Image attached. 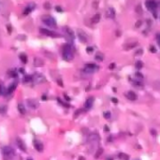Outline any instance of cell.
Masks as SVG:
<instances>
[{"label": "cell", "mask_w": 160, "mask_h": 160, "mask_svg": "<svg viewBox=\"0 0 160 160\" xmlns=\"http://www.w3.org/2000/svg\"><path fill=\"white\" fill-rule=\"evenodd\" d=\"M74 57L73 48L69 44H65L63 46V58L66 61H71Z\"/></svg>", "instance_id": "cell-1"}, {"label": "cell", "mask_w": 160, "mask_h": 160, "mask_svg": "<svg viewBox=\"0 0 160 160\" xmlns=\"http://www.w3.org/2000/svg\"><path fill=\"white\" fill-rule=\"evenodd\" d=\"M42 22L50 27H56V22L52 16H49V15L43 16L42 17Z\"/></svg>", "instance_id": "cell-2"}, {"label": "cell", "mask_w": 160, "mask_h": 160, "mask_svg": "<svg viewBox=\"0 0 160 160\" xmlns=\"http://www.w3.org/2000/svg\"><path fill=\"white\" fill-rule=\"evenodd\" d=\"M2 153H3V154H4V156H5V157H8V158H11V157H13L14 154H15L14 150L10 146L3 147V149H2Z\"/></svg>", "instance_id": "cell-3"}, {"label": "cell", "mask_w": 160, "mask_h": 160, "mask_svg": "<svg viewBox=\"0 0 160 160\" xmlns=\"http://www.w3.org/2000/svg\"><path fill=\"white\" fill-rule=\"evenodd\" d=\"M33 83L35 84H41V83H44L45 82V77L43 76L40 73H36L35 75L33 76V79H32Z\"/></svg>", "instance_id": "cell-4"}, {"label": "cell", "mask_w": 160, "mask_h": 160, "mask_svg": "<svg viewBox=\"0 0 160 160\" xmlns=\"http://www.w3.org/2000/svg\"><path fill=\"white\" fill-rule=\"evenodd\" d=\"M145 5H146L147 8L149 10H151V11L155 10L156 8H157V3L154 0H147L146 2H145Z\"/></svg>", "instance_id": "cell-5"}, {"label": "cell", "mask_w": 160, "mask_h": 160, "mask_svg": "<svg viewBox=\"0 0 160 160\" xmlns=\"http://www.w3.org/2000/svg\"><path fill=\"white\" fill-rule=\"evenodd\" d=\"M98 69V67L95 64H86L85 68H84V71L87 73H93L96 70Z\"/></svg>", "instance_id": "cell-6"}, {"label": "cell", "mask_w": 160, "mask_h": 160, "mask_svg": "<svg viewBox=\"0 0 160 160\" xmlns=\"http://www.w3.org/2000/svg\"><path fill=\"white\" fill-rule=\"evenodd\" d=\"M40 32H41L43 35L49 36V37H53V38H59L60 35L56 34L55 32H53V31H50L48 29H44V28H40Z\"/></svg>", "instance_id": "cell-7"}, {"label": "cell", "mask_w": 160, "mask_h": 160, "mask_svg": "<svg viewBox=\"0 0 160 160\" xmlns=\"http://www.w3.org/2000/svg\"><path fill=\"white\" fill-rule=\"evenodd\" d=\"M65 33H66V37L69 39V42L73 41V39H74V33L72 32V30L69 27H66L65 28Z\"/></svg>", "instance_id": "cell-8"}, {"label": "cell", "mask_w": 160, "mask_h": 160, "mask_svg": "<svg viewBox=\"0 0 160 160\" xmlns=\"http://www.w3.org/2000/svg\"><path fill=\"white\" fill-rule=\"evenodd\" d=\"M16 141H17V145L20 148V150H22L23 152H26V146H25L24 142H23L20 138H17V139H16Z\"/></svg>", "instance_id": "cell-9"}, {"label": "cell", "mask_w": 160, "mask_h": 160, "mask_svg": "<svg viewBox=\"0 0 160 160\" xmlns=\"http://www.w3.org/2000/svg\"><path fill=\"white\" fill-rule=\"evenodd\" d=\"M34 147H35V149L38 151V152H42L43 151V149H44V147H43V144H42L40 141H38V140H34Z\"/></svg>", "instance_id": "cell-10"}, {"label": "cell", "mask_w": 160, "mask_h": 160, "mask_svg": "<svg viewBox=\"0 0 160 160\" xmlns=\"http://www.w3.org/2000/svg\"><path fill=\"white\" fill-rule=\"evenodd\" d=\"M94 104V98H89L86 99V101H85V104H84V107H85V109L86 110H90L91 108H92V106Z\"/></svg>", "instance_id": "cell-11"}, {"label": "cell", "mask_w": 160, "mask_h": 160, "mask_svg": "<svg viewBox=\"0 0 160 160\" xmlns=\"http://www.w3.org/2000/svg\"><path fill=\"white\" fill-rule=\"evenodd\" d=\"M27 104H28V106H29L30 108H32V109H37V108L38 107V103L37 102V100H35V99H28Z\"/></svg>", "instance_id": "cell-12"}, {"label": "cell", "mask_w": 160, "mask_h": 160, "mask_svg": "<svg viewBox=\"0 0 160 160\" xmlns=\"http://www.w3.org/2000/svg\"><path fill=\"white\" fill-rule=\"evenodd\" d=\"M126 98H128L129 100H136L137 99V95L134 93V92H132V91H129V92H127V94H126Z\"/></svg>", "instance_id": "cell-13"}, {"label": "cell", "mask_w": 160, "mask_h": 160, "mask_svg": "<svg viewBox=\"0 0 160 160\" xmlns=\"http://www.w3.org/2000/svg\"><path fill=\"white\" fill-rule=\"evenodd\" d=\"M15 88H16V84H11L10 86H8L7 88V90L5 91V95H9V94H11L14 90H15Z\"/></svg>", "instance_id": "cell-14"}, {"label": "cell", "mask_w": 160, "mask_h": 160, "mask_svg": "<svg viewBox=\"0 0 160 160\" xmlns=\"http://www.w3.org/2000/svg\"><path fill=\"white\" fill-rule=\"evenodd\" d=\"M107 17L108 18H111V19H113L115 17V11L112 8H110L108 10H107Z\"/></svg>", "instance_id": "cell-15"}, {"label": "cell", "mask_w": 160, "mask_h": 160, "mask_svg": "<svg viewBox=\"0 0 160 160\" xmlns=\"http://www.w3.org/2000/svg\"><path fill=\"white\" fill-rule=\"evenodd\" d=\"M79 38H80V40L82 42H84V43H85V42H87V36L84 34V32H82V31H80L79 32Z\"/></svg>", "instance_id": "cell-16"}, {"label": "cell", "mask_w": 160, "mask_h": 160, "mask_svg": "<svg viewBox=\"0 0 160 160\" xmlns=\"http://www.w3.org/2000/svg\"><path fill=\"white\" fill-rule=\"evenodd\" d=\"M34 61H35L34 65H35L36 67H43V65H44V63H43V61H42L40 58H37L36 57Z\"/></svg>", "instance_id": "cell-17"}, {"label": "cell", "mask_w": 160, "mask_h": 160, "mask_svg": "<svg viewBox=\"0 0 160 160\" xmlns=\"http://www.w3.org/2000/svg\"><path fill=\"white\" fill-rule=\"evenodd\" d=\"M18 110H19L20 113H22V114H25V112H26L24 106L22 104V103H19V104H18Z\"/></svg>", "instance_id": "cell-18"}, {"label": "cell", "mask_w": 160, "mask_h": 160, "mask_svg": "<svg viewBox=\"0 0 160 160\" xmlns=\"http://www.w3.org/2000/svg\"><path fill=\"white\" fill-rule=\"evenodd\" d=\"M19 58H20V60H21L23 64H26V63H27V56H26V54L21 53L20 56H19Z\"/></svg>", "instance_id": "cell-19"}, {"label": "cell", "mask_w": 160, "mask_h": 160, "mask_svg": "<svg viewBox=\"0 0 160 160\" xmlns=\"http://www.w3.org/2000/svg\"><path fill=\"white\" fill-rule=\"evenodd\" d=\"M8 74L11 77V78H16V77L18 76V73H17L14 69L8 70Z\"/></svg>", "instance_id": "cell-20"}, {"label": "cell", "mask_w": 160, "mask_h": 160, "mask_svg": "<svg viewBox=\"0 0 160 160\" xmlns=\"http://www.w3.org/2000/svg\"><path fill=\"white\" fill-rule=\"evenodd\" d=\"M119 158L122 160H128L129 159V156H128V154H126V153H119Z\"/></svg>", "instance_id": "cell-21"}, {"label": "cell", "mask_w": 160, "mask_h": 160, "mask_svg": "<svg viewBox=\"0 0 160 160\" xmlns=\"http://www.w3.org/2000/svg\"><path fill=\"white\" fill-rule=\"evenodd\" d=\"M100 20V14H96L93 18H92V22L94 23H98V22Z\"/></svg>", "instance_id": "cell-22"}, {"label": "cell", "mask_w": 160, "mask_h": 160, "mask_svg": "<svg viewBox=\"0 0 160 160\" xmlns=\"http://www.w3.org/2000/svg\"><path fill=\"white\" fill-rule=\"evenodd\" d=\"M102 153H103V149H102V148H99V149H98L97 153H96V154H95V158H96V159L99 158V157H100V155H101Z\"/></svg>", "instance_id": "cell-23"}, {"label": "cell", "mask_w": 160, "mask_h": 160, "mask_svg": "<svg viewBox=\"0 0 160 160\" xmlns=\"http://www.w3.org/2000/svg\"><path fill=\"white\" fill-rule=\"evenodd\" d=\"M32 79H33V76L25 75V76L23 77V83H29V82L32 81Z\"/></svg>", "instance_id": "cell-24"}, {"label": "cell", "mask_w": 160, "mask_h": 160, "mask_svg": "<svg viewBox=\"0 0 160 160\" xmlns=\"http://www.w3.org/2000/svg\"><path fill=\"white\" fill-rule=\"evenodd\" d=\"M135 67H136L137 69H141L142 67H143V63L141 62V61H137L136 64H135Z\"/></svg>", "instance_id": "cell-25"}, {"label": "cell", "mask_w": 160, "mask_h": 160, "mask_svg": "<svg viewBox=\"0 0 160 160\" xmlns=\"http://www.w3.org/2000/svg\"><path fill=\"white\" fill-rule=\"evenodd\" d=\"M6 111H7V106H5V105L0 106V114H5Z\"/></svg>", "instance_id": "cell-26"}, {"label": "cell", "mask_w": 160, "mask_h": 160, "mask_svg": "<svg viewBox=\"0 0 160 160\" xmlns=\"http://www.w3.org/2000/svg\"><path fill=\"white\" fill-rule=\"evenodd\" d=\"M96 60L101 62V61L103 60V55H102V53H97V55H96Z\"/></svg>", "instance_id": "cell-27"}, {"label": "cell", "mask_w": 160, "mask_h": 160, "mask_svg": "<svg viewBox=\"0 0 160 160\" xmlns=\"http://www.w3.org/2000/svg\"><path fill=\"white\" fill-rule=\"evenodd\" d=\"M104 118L105 119L111 118V112H110V111H106V112H104Z\"/></svg>", "instance_id": "cell-28"}, {"label": "cell", "mask_w": 160, "mask_h": 160, "mask_svg": "<svg viewBox=\"0 0 160 160\" xmlns=\"http://www.w3.org/2000/svg\"><path fill=\"white\" fill-rule=\"evenodd\" d=\"M156 40H157V43H158V45H159V47H160V33H158V34L156 35Z\"/></svg>", "instance_id": "cell-29"}, {"label": "cell", "mask_w": 160, "mask_h": 160, "mask_svg": "<svg viewBox=\"0 0 160 160\" xmlns=\"http://www.w3.org/2000/svg\"><path fill=\"white\" fill-rule=\"evenodd\" d=\"M57 84L59 86H61V87H64V84H63V82L62 80H57Z\"/></svg>", "instance_id": "cell-30"}, {"label": "cell", "mask_w": 160, "mask_h": 160, "mask_svg": "<svg viewBox=\"0 0 160 160\" xmlns=\"http://www.w3.org/2000/svg\"><path fill=\"white\" fill-rule=\"evenodd\" d=\"M86 52H87V53H92V52H93V48H92V47H87V48H86Z\"/></svg>", "instance_id": "cell-31"}, {"label": "cell", "mask_w": 160, "mask_h": 160, "mask_svg": "<svg viewBox=\"0 0 160 160\" xmlns=\"http://www.w3.org/2000/svg\"><path fill=\"white\" fill-rule=\"evenodd\" d=\"M114 67H115V64H114V63H112V64H111V65L109 66V69H114Z\"/></svg>", "instance_id": "cell-32"}, {"label": "cell", "mask_w": 160, "mask_h": 160, "mask_svg": "<svg viewBox=\"0 0 160 160\" xmlns=\"http://www.w3.org/2000/svg\"><path fill=\"white\" fill-rule=\"evenodd\" d=\"M81 111H82V110H78V111H76V113L74 114V117H77V116H78V115L81 113Z\"/></svg>", "instance_id": "cell-33"}, {"label": "cell", "mask_w": 160, "mask_h": 160, "mask_svg": "<svg viewBox=\"0 0 160 160\" xmlns=\"http://www.w3.org/2000/svg\"><path fill=\"white\" fill-rule=\"evenodd\" d=\"M2 94H4V90H3V86L0 84V95H2Z\"/></svg>", "instance_id": "cell-34"}, {"label": "cell", "mask_w": 160, "mask_h": 160, "mask_svg": "<svg viewBox=\"0 0 160 160\" xmlns=\"http://www.w3.org/2000/svg\"><path fill=\"white\" fill-rule=\"evenodd\" d=\"M64 97H65V98H66V100H67V101H69V100H70V98H69V97H68L66 94H64Z\"/></svg>", "instance_id": "cell-35"}, {"label": "cell", "mask_w": 160, "mask_h": 160, "mask_svg": "<svg viewBox=\"0 0 160 160\" xmlns=\"http://www.w3.org/2000/svg\"><path fill=\"white\" fill-rule=\"evenodd\" d=\"M142 53V50H139V51H138L137 53H136V54H138V55H140Z\"/></svg>", "instance_id": "cell-36"}, {"label": "cell", "mask_w": 160, "mask_h": 160, "mask_svg": "<svg viewBox=\"0 0 160 160\" xmlns=\"http://www.w3.org/2000/svg\"><path fill=\"white\" fill-rule=\"evenodd\" d=\"M111 101L114 102V103H117V102H118V100H117L116 98H111Z\"/></svg>", "instance_id": "cell-37"}, {"label": "cell", "mask_w": 160, "mask_h": 160, "mask_svg": "<svg viewBox=\"0 0 160 160\" xmlns=\"http://www.w3.org/2000/svg\"><path fill=\"white\" fill-rule=\"evenodd\" d=\"M136 76L139 77V78H142V75H141L140 73H139V72H137V73H136Z\"/></svg>", "instance_id": "cell-38"}, {"label": "cell", "mask_w": 160, "mask_h": 160, "mask_svg": "<svg viewBox=\"0 0 160 160\" xmlns=\"http://www.w3.org/2000/svg\"><path fill=\"white\" fill-rule=\"evenodd\" d=\"M151 52H152V53H155V48H153V47H151Z\"/></svg>", "instance_id": "cell-39"}, {"label": "cell", "mask_w": 160, "mask_h": 160, "mask_svg": "<svg viewBox=\"0 0 160 160\" xmlns=\"http://www.w3.org/2000/svg\"><path fill=\"white\" fill-rule=\"evenodd\" d=\"M56 10H57V11H62V8L60 7H56Z\"/></svg>", "instance_id": "cell-40"}, {"label": "cell", "mask_w": 160, "mask_h": 160, "mask_svg": "<svg viewBox=\"0 0 160 160\" xmlns=\"http://www.w3.org/2000/svg\"><path fill=\"white\" fill-rule=\"evenodd\" d=\"M42 100H47V97L43 95V96H42Z\"/></svg>", "instance_id": "cell-41"}, {"label": "cell", "mask_w": 160, "mask_h": 160, "mask_svg": "<svg viewBox=\"0 0 160 160\" xmlns=\"http://www.w3.org/2000/svg\"><path fill=\"white\" fill-rule=\"evenodd\" d=\"M140 23H141V22H140V21L138 22V23H136V26H137V27H138V26H139V25H140Z\"/></svg>", "instance_id": "cell-42"}, {"label": "cell", "mask_w": 160, "mask_h": 160, "mask_svg": "<svg viewBox=\"0 0 160 160\" xmlns=\"http://www.w3.org/2000/svg\"><path fill=\"white\" fill-rule=\"evenodd\" d=\"M104 130L105 131H109V128H108V126H107V125H105L104 126Z\"/></svg>", "instance_id": "cell-43"}, {"label": "cell", "mask_w": 160, "mask_h": 160, "mask_svg": "<svg viewBox=\"0 0 160 160\" xmlns=\"http://www.w3.org/2000/svg\"><path fill=\"white\" fill-rule=\"evenodd\" d=\"M20 69V72H21V73H24V69Z\"/></svg>", "instance_id": "cell-44"}, {"label": "cell", "mask_w": 160, "mask_h": 160, "mask_svg": "<svg viewBox=\"0 0 160 160\" xmlns=\"http://www.w3.org/2000/svg\"><path fill=\"white\" fill-rule=\"evenodd\" d=\"M79 160H85V158H84V156H80V157H79Z\"/></svg>", "instance_id": "cell-45"}, {"label": "cell", "mask_w": 160, "mask_h": 160, "mask_svg": "<svg viewBox=\"0 0 160 160\" xmlns=\"http://www.w3.org/2000/svg\"><path fill=\"white\" fill-rule=\"evenodd\" d=\"M44 7H46L47 8H50V5H49V4H46V5H44Z\"/></svg>", "instance_id": "cell-46"}, {"label": "cell", "mask_w": 160, "mask_h": 160, "mask_svg": "<svg viewBox=\"0 0 160 160\" xmlns=\"http://www.w3.org/2000/svg\"><path fill=\"white\" fill-rule=\"evenodd\" d=\"M107 160H112V159H111V158H108Z\"/></svg>", "instance_id": "cell-47"}, {"label": "cell", "mask_w": 160, "mask_h": 160, "mask_svg": "<svg viewBox=\"0 0 160 160\" xmlns=\"http://www.w3.org/2000/svg\"><path fill=\"white\" fill-rule=\"evenodd\" d=\"M27 160H32V159H31V158H28V159H27Z\"/></svg>", "instance_id": "cell-48"}]
</instances>
